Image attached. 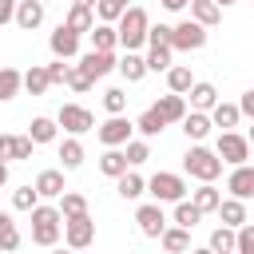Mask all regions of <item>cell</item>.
<instances>
[{"mask_svg": "<svg viewBox=\"0 0 254 254\" xmlns=\"http://www.w3.org/2000/svg\"><path fill=\"white\" fill-rule=\"evenodd\" d=\"M238 111H242V115H250V119H254V87H250V91H246V95H242V99H238Z\"/></svg>", "mask_w": 254, "mask_h": 254, "instance_id": "49", "label": "cell"}, {"mask_svg": "<svg viewBox=\"0 0 254 254\" xmlns=\"http://www.w3.org/2000/svg\"><path fill=\"white\" fill-rule=\"evenodd\" d=\"M187 4H190V0H163V8H167V12H183Z\"/></svg>", "mask_w": 254, "mask_h": 254, "instance_id": "51", "label": "cell"}, {"mask_svg": "<svg viewBox=\"0 0 254 254\" xmlns=\"http://www.w3.org/2000/svg\"><path fill=\"white\" fill-rule=\"evenodd\" d=\"M99 171H103L107 179H119V175L127 171V155H123V147H107V151L99 155Z\"/></svg>", "mask_w": 254, "mask_h": 254, "instance_id": "27", "label": "cell"}, {"mask_svg": "<svg viewBox=\"0 0 254 254\" xmlns=\"http://www.w3.org/2000/svg\"><path fill=\"white\" fill-rule=\"evenodd\" d=\"M115 190H119V198H139V194H147V179L143 175H135V167H127L119 179H115Z\"/></svg>", "mask_w": 254, "mask_h": 254, "instance_id": "20", "label": "cell"}, {"mask_svg": "<svg viewBox=\"0 0 254 254\" xmlns=\"http://www.w3.org/2000/svg\"><path fill=\"white\" fill-rule=\"evenodd\" d=\"M75 67H79V71H83V75L95 83V79H103L107 71H115V52H95V48H91V52H87V56H83Z\"/></svg>", "mask_w": 254, "mask_h": 254, "instance_id": "11", "label": "cell"}, {"mask_svg": "<svg viewBox=\"0 0 254 254\" xmlns=\"http://www.w3.org/2000/svg\"><path fill=\"white\" fill-rule=\"evenodd\" d=\"M187 95H190V111H210V107L218 103V91H214V83H198V79H194Z\"/></svg>", "mask_w": 254, "mask_h": 254, "instance_id": "24", "label": "cell"}, {"mask_svg": "<svg viewBox=\"0 0 254 254\" xmlns=\"http://www.w3.org/2000/svg\"><path fill=\"white\" fill-rule=\"evenodd\" d=\"M52 254H71V246H67V250H52Z\"/></svg>", "mask_w": 254, "mask_h": 254, "instance_id": "56", "label": "cell"}, {"mask_svg": "<svg viewBox=\"0 0 254 254\" xmlns=\"http://www.w3.org/2000/svg\"><path fill=\"white\" fill-rule=\"evenodd\" d=\"M190 202H194L202 214H210V210H218V202H222V190H218L214 183H198V187L190 190Z\"/></svg>", "mask_w": 254, "mask_h": 254, "instance_id": "22", "label": "cell"}, {"mask_svg": "<svg viewBox=\"0 0 254 254\" xmlns=\"http://www.w3.org/2000/svg\"><path fill=\"white\" fill-rule=\"evenodd\" d=\"M67 71H71V64H67V60L48 64V79H52V83H67Z\"/></svg>", "mask_w": 254, "mask_h": 254, "instance_id": "48", "label": "cell"}, {"mask_svg": "<svg viewBox=\"0 0 254 254\" xmlns=\"http://www.w3.org/2000/svg\"><path fill=\"white\" fill-rule=\"evenodd\" d=\"M206 115H210V123H214V127H222V131H234V127H238V119H242L238 103H214Z\"/></svg>", "mask_w": 254, "mask_h": 254, "instance_id": "25", "label": "cell"}, {"mask_svg": "<svg viewBox=\"0 0 254 254\" xmlns=\"http://www.w3.org/2000/svg\"><path fill=\"white\" fill-rule=\"evenodd\" d=\"M32 139L28 135H0V163H12V159H32Z\"/></svg>", "mask_w": 254, "mask_h": 254, "instance_id": "15", "label": "cell"}, {"mask_svg": "<svg viewBox=\"0 0 254 254\" xmlns=\"http://www.w3.org/2000/svg\"><path fill=\"white\" fill-rule=\"evenodd\" d=\"M234 254H254V222H242L234 230Z\"/></svg>", "mask_w": 254, "mask_h": 254, "instance_id": "43", "label": "cell"}, {"mask_svg": "<svg viewBox=\"0 0 254 254\" xmlns=\"http://www.w3.org/2000/svg\"><path fill=\"white\" fill-rule=\"evenodd\" d=\"M214 155H218L222 163L238 167V163H246V159H250V139H246V135H238V131H222V135H218V143H214Z\"/></svg>", "mask_w": 254, "mask_h": 254, "instance_id": "6", "label": "cell"}, {"mask_svg": "<svg viewBox=\"0 0 254 254\" xmlns=\"http://www.w3.org/2000/svg\"><path fill=\"white\" fill-rule=\"evenodd\" d=\"M64 24H67L71 32H79V36H83V32H91V28H95V8L71 4V8H67V16H64Z\"/></svg>", "mask_w": 254, "mask_h": 254, "instance_id": "23", "label": "cell"}, {"mask_svg": "<svg viewBox=\"0 0 254 254\" xmlns=\"http://www.w3.org/2000/svg\"><path fill=\"white\" fill-rule=\"evenodd\" d=\"M71 4H83V8H95V0H71Z\"/></svg>", "mask_w": 254, "mask_h": 254, "instance_id": "54", "label": "cell"}, {"mask_svg": "<svg viewBox=\"0 0 254 254\" xmlns=\"http://www.w3.org/2000/svg\"><path fill=\"white\" fill-rule=\"evenodd\" d=\"M115 71H119L127 83H139V79L147 75V60H143L139 52H123V60H115Z\"/></svg>", "mask_w": 254, "mask_h": 254, "instance_id": "19", "label": "cell"}, {"mask_svg": "<svg viewBox=\"0 0 254 254\" xmlns=\"http://www.w3.org/2000/svg\"><path fill=\"white\" fill-rule=\"evenodd\" d=\"M32 187H36V194H40V198H60V194L67 190V187H64V171H56V167L40 171Z\"/></svg>", "mask_w": 254, "mask_h": 254, "instance_id": "17", "label": "cell"}, {"mask_svg": "<svg viewBox=\"0 0 254 254\" xmlns=\"http://www.w3.org/2000/svg\"><path fill=\"white\" fill-rule=\"evenodd\" d=\"M123 155H127V167H143V163L151 159V147H147L143 139H127V143H123Z\"/></svg>", "mask_w": 254, "mask_h": 254, "instance_id": "40", "label": "cell"}, {"mask_svg": "<svg viewBox=\"0 0 254 254\" xmlns=\"http://www.w3.org/2000/svg\"><path fill=\"white\" fill-rule=\"evenodd\" d=\"M48 48H52L56 60H71V56L79 52V32H71L67 24H60V28L48 36Z\"/></svg>", "mask_w": 254, "mask_h": 254, "instance_id": "12", "label": "cell"}, {"mask_svg": "<svg viewBox=\"0 0 254 254\" xmlns=\"http://www.w3.org/2000/svg\"><path fill=\"white\" fill-rule=\"evenodd\" d=\"M147 194L155 202H179V198H187V179L175 171H159L147 179Z\"/></svg>", "mask_w": 254, "mask_h": 254, "instance_id": "4", "label": "cell"}, {"mask_svg": "<svg viewBox=\"0 0 254 254\" xmlns=\"http://www.w3.org/2000/svg\"><path fill=\"white\" fill-rule=\"evenodd\" d=\"M67 87L83 95V91H91V79H87V75H83V71H79V67L71 64V71H67Z\"/></svg>", "mask_w": 254, "mask_h": 254, "instance_id": "47", "label": "cell"}, {"mask_svg": "<svg viewBox=\"0 0 254 254\" xmlns=\"http://www.w3.org/2000/svg\"><path fill=\"white\" fill-rule=\"evenodd\" d=\"M71 254H83V250H71Z\"/></svg>", "mask_w": 254, "mask_h": 254, "instance_id": "58", "label": "cell"}, {"mask_svg": "<svg viewBox=\"0 0 254 254\" xmlns=\"http://www.w3.org/2000/svg\"><path fill=\"white\" fill-rule=\"evenodd\" d=\"M64 242L71 250H87L95 242V222L91 214H75V218H64Z\"/></svg>", "mask_w": 254, "mask_h": 254, "instance_id": "7", "label": "cell"}, {"mask_svg": "<svg viewBox=\"0 0 254 254\" xmlns=\"http://www.w3.org/2000/svg\"><path fill=\"white\" fill-rule=\"evenodd\" d=\"M226 190H230V198H254V167H246V163H238L230 175H226Z\"/></svg>", "mask_w": 254, "mask_h": 254, "instance_id": "13", "label": "cell"}, {"mask_svg": "<svg viewBox=\"0 0 254 254\" xmlns=\"http://www.w3.org/2000/svg\"><path fill=\"white\" fill-rule=\"evenodd\" d=\"M16 16V0H0V24H12Z\"/></svg>", "mask_w": 254, "mask_h": 254, "instance_id": "50", "label": "cell"}, {"mask_svg": "<svg viewBox=\"0 0 254 254\" xmlns=\"http://www.w3.org/2000/svg\"><path fill=\"white\" fill-rule=\"evenodd\" d=\"M56 131H60V123H56V119H48V115H36V119L28 123V139H32L36 147L56 143Z\"/></svg>", "mask_w": 254, "mask_h": 254, "instance_id": "21", "label": "cell"}, {"mask_svg": "<svg viewBox=\"0 0 254 254\" xmlns=\"http://www.w3.org/2000/svg\"><path fill=\"white\" fill-rule=\"evenodd\" d=\"M20 87H24V71H16V67H0V103L16 99Z\"/></svg>", "mask_w": 254, "mask_h": 254, "instance_id": "32", "label": "cell"}, {"mask_svg": "<svg viewBox=\"0 0 254 254\" xmlns=\"http://www.w3.org/2000/svg\"><path fill=\"white\" fill-rule=\"evenodd\" d=\"M190 20H198L202 28H214L222 20V8L214 0H190Z\"/></svg>", "mask_w": 254, "mask_h": 254, "instance_id": "29", "label": "cell"}, {"mask_svg": "<svg viewBox=\"0 0 254 254\" xmlns=\"http://www.w3.org/2000/svg\"><path fill=\"white\" fill-rule=\"evenodd\" d=\"M206 246H210L214 254H234V226H214Z\"/></svg>", "mask_w": 254, "mask_h": 254, "instance_id": "38", "label": "cell"}, {"mask_svg": "<svg viewBox=\"0 0 254 254\" xmlns=\"http://www.w3.org/2000/svg\"><path fill=\"white\" fill-rule=\"evenodd\" d=\"M198 48H206V28L198 20L171 24V52H198Z\"/></svg>", "mask_w": 254, "mask_h": 254, "instance_id": "5", "label": "cell"}, {"mask_svg": "<svg viewBox=\"0 0 254 254\" xmlns=\"http://www.w3.org/2000/svg\"><path fill=\"white\" fill-rule=\"evenodd\" d=\"M131 131H135V123H131L127 115H107V119L95 127V135H99L103 147H123V143L131 139Z\"/></svg>", "mask_w": 254, "mask_h": 254, "instance_id": "9", "label": "cell"}, {"mask_svg": "<svg viewBox=\"0 0 254 254\" xmlns=\"http://www.w3.org/2000/svg\"><path fill=\"white\" fill-rule=\"evenodd\" d=\"M183 171H187L190 179H198V183H214V179L222 175V159H218L210 147L194 143V147L183 155Z\"/></svg>", "mask_w": 254, "mask_h": 254, "instance_id": "3", "label": "cell"}, {"mask_svg": "<svg viewBox=\"0 0 254 254\" xmlns=\"http://www.w3.org/2000/svg\"><path fill=\"white\" fill-rule=\"evenodd\" d=\"M147 28H151V16L139 8V4H131L119 20H115V36H119V48L123 52H135V48H143L147 44Z\"/></svg>", "mask_w": 254, "mask_h": 254, "instance_id": "1", "label": "cell"}, {"mask_svg": "<svg viewBox=\"0 0 254 254\" xmlns=\"http://www.w3.org/2000/svg\"><path fill=\"white\" fill-rule=\"evenodd\" d=\"M87 36H91V48H95V52H115V48H119L115 24H95V28L87 32Z\"/></svg>", "mask_w": 254, "mask_h": 254, "instance_id": "30", "label": "cell"}, {"mask_svg": "<svg viewBox=\"0 0 254 254\" xmlns=\"http://www.w3.org/2000/svg\"><path fill=\"white\" fill-rule=\"evenodd\" d=\"M56 123H60L67 135H83V131H95V115H91L87 107H79V103H64V107H60V115H56Z\"/></svg>", "mask_w": 254, "mask_h": 254, "instance_id": "8", "label": "cell"}, {"mask_svg": "<svg viewBox=\"0 0 254 254\" xmlns=\"http://www.w3.org/2000/svg\"><path fill=\"white\" fill-rule=\"evenodd\" d=\"M147 48H171V24H151L147 28Z\"/></svg>", "mask_w": 254, "mask_h": 254, "instance_id": "45", "label": "cell"}, {"mask_svg": "<svg viewBox=\"0 0 254 254\" xmlns=\"http://www.w3.org/2000/svg\"><path fill=\"white\" fill-rule=\"evenodd\" d=\"M12 24L24 28V32L40 28V24H44V0H16V16H12Z\"/></svg>", "mask_w": 254, "mask_h": 254, "instance_id": "14", "label": "cell"}, {"mask_svg": "<svg viewBox=\"0 0 254 254\" xmlns=\"http://www.w3.org/2000/svg\"><path fill=\"white\" fill-rule=\"evenodd\" d=\"M60 234H64V214H60V206L36 202V206H32V242H36V246H56Z\"/></svg>", "mask_w": 254, "mask_h": 254, "instance_id": "2", "label": "cell"}, {"mask_svg": "<svg viewBox=\"0 0 254 254\" xmlns=\"http://www.w3.org/2000/svg\"><path fill=\"white\" fill-rule=\"evenodd\" d=\"M60 214H64V218L87 214V198H83L79 190H64V194H60Z\"/></svg>", "mask_w": 254, "mask_h": 254, "instance_id": "37", "label": "cell"}, {"mask_svg": "<svg viewBox=\"0 0 254 254\" xmlns=\"http://www.w3.org/2000/svg\"><path fill=\"white\" fill-rule=\"evenodd\" d=\"M190 83H194L190 67H183V64H171V67H167V87H171L175 95H187V91H190Z\"/></svg>", "mask_w": 254, "mask_h": 254, "instance_id": "33", "label": "cell"}, {"mask_svg": "<svg viewBox=\"0 0 254 254\" xmlns=\"http://www.w3.org/2000/svg\"><path fill=\"white\" fill-rule=\"evenodd\" d=\"M127 8H131V0H95V16H99V24H115Z\"/></svg>", "mask_w": 254, "mask_h": 254, "instance_id": "36", "label": "cell"}, {"mask_svg": "<svg viewBox=\"0 0 254 254\" xmlns=\"http://www.w3.org/2000/svg\"><path fill=\"white\" fill-rule=\"evenodd\" d=\"M218 218H222V226H234L238 230L246 222V202L242 198H222L218 202Z\"/></svg>", "mask_w": 254, "mask_h": 254, "instance_id": "28", "label": "cell"}, {"mask_svg": "<svg viewBox=\"0 0 254 254\" xmlns=\"http://www.w3.org/2000/svg\"><path fill=\"white\" fill-rule=\"evenodd\" d=\"M214 4H218V8H230V4H238V0H214Z\"/></svg>", "mask_w": 254, "mask_h": 254, "instance_id": "55", "label": "cell"}, {"mask_svg": "<svg viewBox=\"0 0 254 254\" xmlns=\"http://www.w3.org/2000/svg\"><path fill=\"white\" fill-rule=\"evenodd\" d=\"M246 139H250V143H254V127H250V135H246Z\"/></svg>", "mask_w": 254, "mask_h": 254, "instance_id": "57", "label": "cell"}, {"mask_svg": "<svg viewBox=\"0 0 254 254\" xmlns=\"http://www.w3.org/2000/svg\"><path fill=\"white\" fill-rule=\"evenodd\" d=\"M167 123H183V115H187V95H175V91H167V95H159L155 103H151Z\"/></svg>", "mask_w": 254, "mask_h": 254, "instance_id": "16", "label": "cell"}, {"mask_svg": "<svg viewBox=\"0 0 254 254\" xmlns=\"http://www.w3.org/2000/svg\"><path fill=\"white\" fill-rule=\"evenodd\" d=\"M103 107H107V115H123L127 111V91L123 87H107L103 91Z\"/></svg>", "mask_w": 254, "mask_h": 254, "instance_id": "42", "label": "cell"}, {"mask_svg": "<svg viewBox=\"0 0 254 254\" xmlns=\"http://www.w3.org/2000/svg\"><path fill=\"white\" fill-rule=\"evenodd\" d=\"M210 127H214V123H210L206 111H187V115H183V135H187L190 143H202V139L210 135Z\"/></svg>", "mask_w": 254, "mask_h": 254, "instance_id": "18", "label": "cell"}, {"mask_svg": "<svg viewBox=\"0 0 254 254\" xmlns=\"http://www.w3.org/2000/svg\"><path fill=\"white\" fill-rule=\"evenodd\" d=\"M163 127H167V119H163V115H159L155 107H147V111H143V115L135 119V131H139V135H159Z\"/></svg>", "mask_w": 254, "mask_h": 254, "instance_id": "39", "label": "cell"}, {"mask_svg": "<svg viewBox=\"0 0 254 254\" xmlns=\"http://www.w3.org/2000/svg\"><path fill=\"white\" fill-rule=\"evenodd\" d=\"M187 254H214L210 246H198V250H187Z\"/></svg>", "mask_w": 254, "mask_h": 254, "instance_id": "53", "label": "cell"}, {"mask_svg": "<svg viewBox=\"0 0 254 254\" xmlns=\"http://www.w3.org/2000/svg\"><path fill=\"white\" fill-rule=\"evenodd\" d=\"M48 87H52V79H48V67H44V64H32V67L24 71V91H28V95H44Z\"/></svg>", "mask_w": 254, "mask_h": 254, "instance_id": "31", "label": "cell"}, {"mask_svg": "<svg viewBox=\"0 0 254 254\" xmlns=\"http://www.w3.org/2000/svg\"><path fill=\"white\" fill-rule=\"evenodd\" d=\"M8 183V163H0V187Z\"/></svg>", "mask_w": 254, "mask_h": 254, "instance_id": "52", "label": "cell"}, {"mask_svg": "<svg viewBox=\"0 0 254 254\" xmlns=\"http://www.w3.org/2000/svg\"><path fill=\"white\" fill-rule=\"evenodd\" d=\"M36 202H40L36 187H20V190H12V206H16V210H32Z\"/></svg>", "mask_w": 254, "mask_h": 254, "instance_id": "46", "label": "cell"}, {"mask_svg": "<svg viewBox=\"0 0 254 254\" xmlns=\"http://www.w3.org/2000/svg\"><path fill=\"white\" fill-rule=\"evenodd\" d=\"M135 222H139V234L143 238H159L167 230V214H163V202H143L135 210Z\"/></svg>", "mask_w": 254, "mask_h": 254, "instance_id": "10", "label": "cell"}, {"mask_svg": "<svg viewBox=\"0 0 254 254\" xmlns=\"http://www.w3.org/2000/svg\"><path fill=\"white\" fill-rule=\"evenodd\" d=\"M198 218H202V210H198L194 202H187V198H179V202H175V226L194 230V226H198Z\"/></svg>", "mask_w": 254, "mask_h": 254, "instance_id": "35", "label": "cell"}, {"mask_svg": "<svg viewBox=\"0 0 254 254\" xmlns=\"http://www.w3.org/2000/svg\"><path fill=\"white\" fill-rule=\"evenodd\" d=\"M16 246H20V230H16V222H12L8 214H0V250L12 254Z\"/></svg>", "mask_w": 254, "mask_h": 254, "instance_id": "41", "label": "cell"}, {"mask_svg": "<svg viewBox=\"0 0 254 254\" xmlns=\"http://www.w3.org/2000/svg\"><path fill=\"white\" fill-rule=\"evenodd\" d=\"M159 242H163L167 254H187V250H190V230H183V226H167V230L159 234Z\"/></svg>", "mask_w": 254, "mask_h": 254, "instance_id": "26", "label": "cell"}, {"mask_svg": "<svg viewBox=\"0 0 254 254\" xmlns=\"http://www.w3.org/2000/svg\"><path fill=\"white\" fill-rule=\"evenodd\" d=\"M60 163H64V171H75V167H83V143H79L75 135L60 143Z\"/></svg>", "mask_w": 254, "mask_h": 254, "instance_id": "34", "label": "cell"}, {"mask_svg": "<svg viewBox=\"0 0 254 254\" xmlns=\"http://www.w3.org/2000/svg\"><path fill=\"white\" fill-rule=\"evenodd\" d=\"M147 71H167L171 67V48H147Z\"/></svg>", "mask_w": 254, "mask_h": 254, "instance_id": "44", "label": "cell"}]
</instances>
